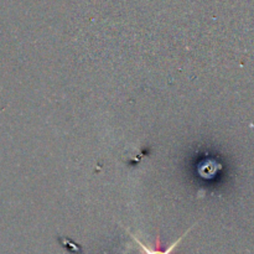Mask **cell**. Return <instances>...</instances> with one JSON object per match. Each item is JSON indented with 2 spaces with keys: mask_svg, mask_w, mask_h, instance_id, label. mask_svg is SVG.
I'll use <instances>...</instances> for the list:
<instances>
[{
  "mask_svg": "<svg viewBox=\"0 0 254 254\" xmlns=\"http://www.w3.org/2000/svg\"><path fill=\"white\" fill-rule=\"evenodd\" d=\"M183 238H184V236H183V237L179 238V240L176 241V242H174L173 245H171L170 247H169L168 250H165V251H160V250H159V240L156 241V247H158V248H155V250H150V248H148V247H146L145 245H143V243H141L140 241L136 240L135 237H134V240H135V241H136V243H138V245L140 246L141 250H143L144 254H171V253H173V251L175 250L176 246H178L179 243H180V241L183 240Z\"/></svg>",
  "mask_w": 254,
  "mask_h": 254,
  "instance_id": "6da1fadb",
  "label": "cell"
}]
</instances>
